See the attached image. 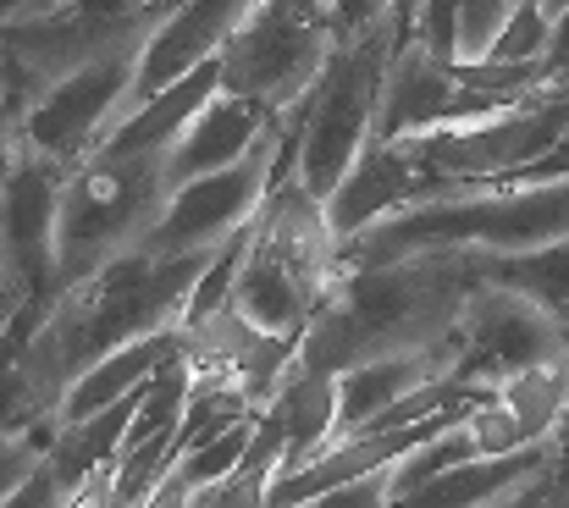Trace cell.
Segmentation results:
<instances>
[{"label": "cell", "instance_id": "1", "mask_svg": "<svg viewBox=\"0 0 569 508\" xmlns=\"http://www.w3.org/2000/svg\"><path fill=\"white\" fill-rule=\"evenodd\" d=\"M221 89V56L199 72L161 89L150 106H139L89 161L67 171L61 216H56V271L61 288L94 277L117 255L139 249L156 221L172 205V150L193 122V111Z\"/></svg>", "mask_w": 569, "mask_h": 508}, {"label": "cell", "instance_id": "2", "mask_svg": "<svg viewBox=\"0 0 569 508\" xmlns=\"http://www.w3.org/2000/svg\"><path fill=\"white\" fill-rule=\"evenodd\" d=\"M481 288V266L465 249L403 255L387 266H343L338 288L316 310L299 338V359L310 370H349L366 359L420 353L459 338L465 305Z\"/></svg>", "mask_w": 569, "mask_h": 508}, {"label": "cell", "instance_id": "3", "mask_svg": "<svg viewBox=\"0 0 569 508\" xmlns=\"http://www.w3.org/2000/svg\"><path fill=\"white\" fill-rule=\"evenodd\" d=\"M210 260H216V249L178 255V260L128 249L111 266H100L94 277L61 288L44 327L22 342L28 370L44 381V392L56 404H67L72 381L89 365H100L106 353H117L122 342H139L150 332H178L189 321L193 288L210 271Z\"/></svg>", "mask_w": 569, "mask_h": 508}, {"label": "cell", "instance_id": "4", "mask_svg": "<svg viewBox=\"0 0 569 508\" xmlns=\"http://www.w3.org/2000/svg\"><path fill=\"white\" fill-rule=\"evenodd\" d=\"M409 39H420L415 0H387V17L371 33L343 39L327 56V67L310 83V94L288 111L282 177H299L316 199H327L343 182V171L355 167V156L377 139L387 72H392V56Z\"/></svg>", "mask_w": 569, "mask_h": 508}, {"label": "cell", "instance_id": "5", "mask_svg": "<svg viewBox=\"0 0 569 508\" xmlns=\"http://www.w3.org/2000/svg\"><path fill=\"white\" fill-rule=\"evenodd\" d=\"M338 277L343 243L327 221V205L299 177H277L260 216L249 221V255L227 293V310H238L249 327L271 338L299 342L327 293L338 288Z\"/></svg>", "mask_w": 569, "mask_h": 508}, {"label": "cell", "instance_id": "6", "mask_svg": "<svg viewBox=\"0 0 569 508\" xmlns=\"http://www.w3.org/2000/svg\"><path fill=\"white\" fill-rule=\"evenodd\" d=\"M569 238V182H476L465 193H437L403 205L343 243V266H387L403 255L465 249V255H526Z\"/></svg>", "mask_w": 569, "mask_h": 508}, {"label": "cell", "instance_id": "7", "mask_svg": "<svg viewBox=\"0 0 569 508\" xmlns=\"http://www.w3.org/2000/svg\"><path fill=\"white\" fill-rule=\"evenodd\" d=\"M338 50L332 0H254L221 50V89L288 117Z\"/></svg>", "mask_w": 569, "mask_h": 508}, {"label": "cell", "instance_id": "8", "mask_svg": "<svg viewBox=\"0 0 569 508\" xmlns=\"http://www.w3.org/2000/svg\"><path fill=\"white\" fill-rule=\"evenodd\" d=\"M172 0H67L61 11L39 22L0 28V56L17 83V106L44 94L78 67H94L122 50H144L156 22L167 17Z\"/></svg>", "mask_w": 569, "mask_h": 508}, {"label": "cell", "instance_id": "9", "mask_svg": "<svg viewBox=\"0 0 569 508\" xmlns=\"http://www.w3.org/2000/svg\"><path fill=\"white\" fill-rule=\"evenodd\" d=\"M569 133V94H526L520 106L442 122L426 133H409V156L431 171L442 193H465L476 182H503L542 150H553Z\"/></svg>", "mask_w": 569, "mask_h": 508}, {"label": "cell", "instance_id": "10", "mask_svg": "<svg viewBox=\"0 0 569 508\" xmlns=\"http://www.w3.org/2000/svg\"><path fill=\"white\" fill-rule=\"evenodd\" d=\"M139 56L144 50H122L106 56L94 67L67 72L61 83H50L44 94L17 106V139L33 156H50L72 171L89 161L128 117H133V83H139Z\"/></svg>", "mask_w": 569, "mask_h": 508}, {"label": "cell", "instance_id": "11", "mask_svg": "<svg viewBox=\"0 0 569 508\" xmlns=\"http://www.w3.org/2000/svg\"><path fill=\"white\" fill-rule=\"evenodd\" d=\"M282 150H288V117L232 167L204 171V177H189L172 188V205L167 216L156 221V232L139 243L150 255H204V249H221L238 227H249L271 193V182L282 177Z\"/></svg>", "mask_w": 569, "mask_h": 508}, {"label": "cell", "instance_id": "12", "mask_svg": "<svg viewBox=\"0 0 569 508\" xmlns=\"http://www.w3.org/2000/svg\"><path fill=\"white\" fill-rule=\"evenodd\" d=\"M569 359V327L526 293L481 282L465 305L459 338H453V376L470 387H503L520 370Z\"/></svg>", "mask_w": 569, "mask_h": 508}, {"label": "cell", "instance_id": "13", "mask_svg": "<svg viewBox=\"0 0 569 508\" xmlns=\"http://www.w3.org/2000/svg\"><path fill=\"white\" fill-rule=\"evenodd\" d=\"M67 167L50 156L22 150L0 188V271L22 310H56L61 271H56V216H61Z\"/></svg>", "mask_w": 569, "mask_h": 508}, {"label": "cell", "instance_id": "14", "mask_svg": "<svg viewBox=\"0 0 569 508\" xmlns=\"http://www.w3.org/2000/svg\"><path fill=\"white\" fill-rule=\"evenodd\" d=\"M249 11H254V0H172L167 17L156 22V33L144 39L139 83H133V111L150 106L178 78L199 72L204 61H216Z\"/></svg>", "mask_w": 569, "mask_h": 508}, {"label": "cell", "instance_id": "15", "mask_svg": "<svg viewBox=\"0 0 569 508\" xmlns=\"http://www.w3.org/2000/svg\"><path fill=\"white\" fill-rule=\"evenodd\" d=\"M437 193L442 188L409 156L403 139H371L321 205H327V221H332L338 243H355L366 227H377L381 216H392L403 205H420V199H437Z\"/></svg>", "mask_w": 569, "mask_h": 508}, {"label": "cell", "instance_id": "16", "mask_svg": "<svg viewBox=\"0 0 569 508\" xmlns=\"http://www.w3.org/2000/svg\"><path fill=\"white\" fill-rule=\"evenodd\" d=\"M277 122H282V117H277L271 106L216 89V94L193 111V122L183 128V139H178V150H172V182H189V177H204V171H221V167H232V161H243Z\"/></svg>", "mask_w": 569, "mask_h": 508}, {"label": "cell", "instance_id": "17", "mask_svg": "<svg viewBox=\"0 0 569 508\" xmlns=\"http://www.w3.org/2000/svg\"><path fill=\"white\" fill-rule=\"evenodd\" d=\"M548 465H553V442H531L515 454H476V459H459V465L426 476L420 487L392 498V508H492L520 481L542 476Z\"/></svg>", "mask_w": 569, "mask_h": 508}, {"label": "cell", "instance_id": "18", "mask_svg": "<svg viewBox=\"0 0 569 508\" xmlns=\"http://www.w3.org/2000/svg\"><path fill=\"white\" fill-rule=\"evenodd\" d=\"M437 376H453V342L420 348V353H392V359H366V365L338 370V437L371 426L381 409L403 404L409 392L431 387Z\"/></svg>", "mask_w": 569, "mask_h": 508}, {"label": "cell", "instance_id": "19", "mask_svg": "<svg viewBox=\"0 0 569 508\" xmlns=\"http://www.w3.org/2000/svg\"><path fill=\"white\" fill-rule=\"evenodd\" d=\"M189 348V332L178 327V332H150V338L139 342H122L117 353H106L100 365H89L78 381H72V392H67V404H61V426H72V420H89V415H100V409H111L117 398H128V392H139L167 359H178Z\"/></svg>", "mask_w": 569, "mask_h": 508}, {"label": "cell", "instance_id": "20", "mask_svg": "<svg viewBox=\"0 0 569 508\" xmlns=\"http://www.w3.org/2000/svg\"><path fill=\"white\" fill-rule=\"evenodd\" d=\"M282 420V470H299L305 459H316L332 437H338V370H310L293 365L288 381L277 387V398L266 404Z\"/></svg>", "mask_w": 569, "mask_h": 508}, {"label": "cell", "instance_id": "21", "mask_svg": "<svg viewBox=\"0 0 569 508\" xmlns=\"http://www.w3.org/2000/svg\"><path fill=\"white\" fill-rule=\"evenodd\" d=\"M144 387H150V381H144ZM144 387L128 392V398H117L111 409H100V415L72 420V426L56 431V442H50V465H56V476L67 481L72 498H78L94 476L117 470V459H122V437H128V426H133V415H139V404H144Z\"/></svg>", "mask_w": 569, "mask_h": 508}, {"label": "cell", "instance_id": "22", "mask_svg": "<svg viewBox=\"0 0 569 508\" xmlns=\"http://www.w3.org/2000/svg\"><path fill=\"white\" fill-rule=\"evenodd\" d=\"M254 420H260V415H249V420L227 426V431H221V437H210V442H193L189 454L178 459V476L189 481L193 492L221 487V481L243 465V454H249V442H254Z\"/></svg>", "mask_w": 569, "mask_h": 508}, {"label": "cell", "instance_id": "23", "mask_svg": "<svg viewBox=\"0 0 569 508\" xmlns=\"http://www.w3.org/2000/svg\"><path fill=\"white\" fill-rule=\"evenodd\" d=\"M548 39H553V11L542 0H520L498 33V44L487 50V61L498 67H537L548 61Z\"/></svg>", "mask_w": 569, "mask_h": 508}, {"label": "cell", "instance_id": "24", "mask_svg": "<svg viewBox=\"0 0 569 508\" xmlns=\"http://www.w3.org/2000/svg\"><path fill=\"white\" fill-rule=\"evenodd\" d=\"M509 11H515V0H459V17H453V61H487V50L498 44Z\"/></svg>", "mask_w": 569, "mask_h": 508}, {"label": "cell", "instance_id": "25", "mask_svg": "<svg viewBox=\"0 0 569 508\" xmlns=\"http://www.w3.org/2000/svg\"><path fill=\"white\" fill-rule=\"evenodd\" d=\"M56 437H0V504L39 470V459L50 454Z\"/></svg>", "mask_w": 569, "mask_h": 508}, {"label": "cell", "instance_id": "26", "mask_svg": "<svg viewBox=\"0 0 569 508\" xmlns=\"http://www.w3.org/2000/svg\"><path fill=\"white\" fill-rule=\"evenodd\" d=\"M293 508H392V481H387V470H371L360 481H343V487H332L321 498H305Z\"/></svg>", "mask_w": 569, "mask_h": 508}, {"label": "cell", "instance_id": "27", "mask_svg": "<svg viewBox=\"0 0 569 508\" xmlns=\"http://www.w3.org/2000/svg\"><path fill=\"white\" fill-rule=\"evenodd\" d=\"M0 508H72V492H67V481L56 476V465H50V454L39 459V470L6 498Z\"/></svg>", "mask_w": 569, "mask_h": 508}, {"label": "cell", "instance_id": "28", "mask_svg": "<svg viewBox=\"0 0 569 508\" xmlns=\"http://www.w3.org/2000/svg\"><path fill=\"white\" fill-rule=\"evenodd\" d=\"M332 11H338V44H343V39H360L377 28L387 17V0H332Z\"/></svg>", "mask_w": 569, "mask_h": 508}, {"label": "cell", "instance_id": "29", "mask_svg": "<svg viewBox=\"0 0 569 508\" xmlns=\"http://www.w3.org/2000/svg\"><path fill=\"white\" fill-rule=\"evenodd\" d=\"M548 89L569 94V6L553 11V39H548Z\"/></svg>", "mask_w": 569, "mask_h": 508}, {"label": "cell", "instance_id": "30", "mask_svg": "<svg viewBox=\"0 0 569 508\" xmlns=\"http://www.w3.org/2000/svg\"><path fill=\"white\" fill-rule=\"evenodd\" d=\"M67 0H0V28H17V22H39L50 11H61Z\"/></svg>", "mask_w": 569, "mask_h": 508}, {"label": "cell", "instance_id": "31", "mask_svg": "<svg viewBox=\"0 0 569 508\" xmlns=\"http://www.w3.org/2000/svg\"><path fill=\"white\" fill-rule=\"evenodd\" d=\"M22 305H17V293H11V282H6V271H0V332L11 327V316H17Z\"/></svg>", "mask_w": 569, "mask_h": 508}, {"label": "cell", "instance_id": "32", "mask_svg": "<svg viewBox=\"0 0 569 508\" xmlns=\"http://www.w3.org/2000/svg\"><path fill=\"white\" fill-rule=\"evenodd\" d=\"M17 100V83H11V67H6V56H0V106H11Z\"/></svg>", "mask_w": 569, "mask_h": 508}, {"label": "cell", "instance_id": "33", "mask_svg": "<svg viewBox=\"0 0 569 508\" xmlns=\"http://www.w3.org/2000/svg\"><path fill=\"white\" fill-rule=\"evenodd\" d=\"M515 6H520V0H515Z\"/></svg>", "mask_w": 569, "mask_h": 508}]
</instances>
